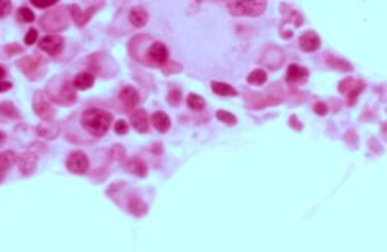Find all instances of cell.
<instances>
[{"label": "cell", "instance_id": "obj_17", "mask_svg": "<svg viewBox=\"0 0 387 252\" xmlns=\"http://www.w3.org/2000/svg\"><path fill=\"white\" fill-rule=\"evenodd\" d=\"M187 105L192 108V110H203V107H205V99L202 98V96H199V95H189L187 96Z\"/></svg>", "mask_w": 387, "mask_h": 252}, {"label": "cell", "instance_id": "obj_22", "mask_svg": "<svg viewBox=\"0 0 387 252\" xmlns=\"http://www.w3.org/2000/svg\"><path fill=\"white\" fill-rule=\"evenodd\" d=\"M30 2L36 7V8H41V10H45V8H50L53 7L56 2H59V0H30Z\"/></svg>", "mask_w": 387, "mask_h": 252}, {"label": "cell", "instance_id": "obj_5", "mask_svg": "<svg viewBox=\"0 0 387 252\" xmlns=\"http://www.w3.org/2000/svg\"><path fill=\"white\" fill-rule=\"evenodd\" d=\"M149 59L155 64H164L169 59V50L161 42H153L149 47Z\"/></svg>", "mask_w": 387, "mask_h": 252}, {"label": "cell", "instance_id": "obj_19", "mask_svg": "<svg viewBox=\"0 0 387 252\" xmlns=\"http://www.w3.org/2000/svg\"><path fill=\"white\" fill-rule=\"evenodd\" d=\"M129 167L132 169V172H135L136 175H140V177H144V175H146V165H144L143 161H140V159H132L130 164H129Z\"/></svg>", "mask_w": 387, "mask_h": 252}, {"label": "cell", "instance_id": "obj_9", "mask_svg": "<svg viewBox=\"0 0 387 252\" xmlns=\"http://www.w3.org/2000/svg\"><path fill=\"white\" fill-rule=\"evenodd\" d=\"M147 19H149V14H147V11H146L144 8H141V7H135V8H132L130 13H129V20H130V23H132L133 26H136V28L144 26V25L147 23Z\"/></svg>", "mask_w": 387, "mask_h": 252}, {"label": "cell", "instance_id": "obj_24", "mask_svg": "<svg viewBox=\"0 0 387 252\" xmlns=\"http://www.w3.org/2000/svg\"><path fill=\"white\" fill-rule=\"evenodd\" d=\"M127 130H129V125H127L126 121H118V122H117L115 132H117L118 135H124V133H127Z\"/></svg>", "mask_w": 387, "mask_h": 252}, {"label": "cell", "instance_id": "obj_26", "mask_svg": "<svg viewBox=\"0 0 387 252\" xmlns=\"http://www.w3.org/2000/svg\"><path fill=\"white\" fill-rule=\"evenodd\" d=\"M11 87H13V86H11V82H4V80H0V93L8 92Z\"/></svg>", "mask_w": 387, "mask_h": 252}, {"label": "cell", "instance_id": "obj_27", "mask_svg": "<svg viewBox=\"0 0 387 252\" xmlns=\"http://www.w3.org/2000/svg\"><path fill=\"white\" fill-rule=\"evenodd\" d=\"M5 74H7L5 68H4V67H0V80H2V79L5 77Z\"/></svg>", "mask_w": 387, "mask_h": 252}, {"label": "cell", "instance_id": "obj_14", "mask_svg": "<svg viewBox=\"0 0 387 252\" xmlns=\"http://www.w3.org/2000/svg\"><path fill=\"white\" fill-rule=\"evenodd\" d=\"M211 89L214 93L220 95V96H237V92L236 89H233L229 83H225V82H211Z\"/></svg>", "mask_w": 387, "mask_h": 252}, {"label": "cell", "instance_id": "obj_21", "mask_svg": "<svg viewBox=\"0 0 387 252\" xmlns=\"http://www.w3.org/2000/svg\"><path fill=\"white\" fill-rule=\"evenodd\" d=\"M13 4L11 0H0V17H5L11 13Z\"/></svg>", "mask_w": 387, "mask_h": 252}, {"label": "cell", "instance_id": "obj_28", "mask_svg": "<svg viewBox=\"0 0 387 252\" xmlns=\"http://www.w3.org/2000/svg\"><path fill=\"white\" fill-rule=\"evenodd\" d=\"M4 139H5V135H4L2 132H0V144H2V143H4Z\"/></svg>", "mask_w": 387, "mask_h": 252}, {"label": "cell", "instance_id": "obj_8", "mask_svg": "<svg viewBox=\"0 0 387 252\" xmlns=\"http://www.w3.org/2000/svg\"><path fill=\"white\" fill-rule=\"evenodd\" d=\"M130 121H132V125L135 127L136 132L146 133L149 130V118H147V113L144 110H138V111H135V113H132Z\"/></svg>", "mask_w": 387, "mask_h": 252}, {"label": "cell", "instance_id": "obj_1", "mask_svg": "<svg viewBox=\"0 0 387 252\" xmlns=\"http://www.w3.org/2000/svg\"><path fill=\"white\" fill-rule=\"evenodd\" d=\"M112 115L105 110L99 108H89L84 111V115L81 118V122L84 125L87 132H90L95 136H102L108 132L110 125H112Z\"/></svg>", "mask_w": 387, "mask_h": 252}, {"label": "cell", "instance_id": "obj_11", "mask_svg": "<svg viewBox=\"0 0 387 252\" xmlns=\"http://www.w3.org/2000/svg\"><path fill=\"white\" fill-rule=\"evenodd\" d=\"M93 83H95V76H93L92 73L84 71V73H79V74L74 77L73 87L78 89V90H89V89L93 87Z\"/></svg>", "mask_w": 387, "mask_h": 252}, {"label": "cell", "instance_id": "obj_2", "mask_svg": "<svg viewBox=\"0 0 387 252\" xmlns=\"http://www.w3.org/2000/svg\"><path fill=\"white\" fill-rule=\"evenodd\" d=\"M228 8L233 16L257 17L266 8V0H229Z\"/></svg>", "mask_w": 387, "mask_h": 252}, {"label": "cell", "instance_id": "obj_7", "mask_svg": "<svg viewBox=\"0 0 387 252\" xmlns=\"http://www.w3.org/2000/svg\"><path fill=\"white\" fill-rule=\"evenodd\" d=\"M299 47H300L303 51L313 53V51H316V50L321 47V39H319V36H318L316 33L307 31V33H303V34L299 37Z\"/></svg>", "mask_w": 387, "mask_h": 252}, {"label": "cell", "instance_id": "obj_18", "mask_svg": "<svg viewBox=\"0 0 387 252\" xmlns=\"http://www.w3.org/2000/svg\"><path fill=\"white\" fill-rule=\"evenodd\" d=\"M17 16H19V19H20L22 22H25V23H31V22L36 19V16L33 14V11H31L30 8H25V7L19 8Z\"/></svg>", "mask_w": 387, "mask_h": 252}, {"label": "cell", "instance_id": "obj_4", "mask_svg": "<svg viewBox=\"0 0 387 252\" xmlns=\"http://www.w3.org/2000/svg\"><path fill=\"white\" fill-rule=\"evenodd\" d=\"M39 48L50 56H56L64 48V40L59 36H45L39 40Z\"/></svg>", "mask_w": 387, "mask_h": 252}, {"label": "cell", "instance_id": "obj_16", "mask_svg": "<svg viewBox=\"0 0 387 252\" xmlns=\"http://www.w3.org/2000/svg\"><path fill=\"white\" fill-rule=\"evenodd\" d=\"M248 82L253 83V86H262V83L266 82V73L263 70H254L248 76Z\"/></svg>", "mask_w": 387, "mask_h": 252}, {"label": "cell", "instance_id": "obj_3", "mask_svg": "<svg viewBox=\"0 0 387 252\" xmlns=\"http://www.w3.org/2000/svg\"><path fill=\"white\" fill-rule=\"evenodd\" d=\"M67 169L71 174L82 175L89 171V158L84 152H73L67 158Z\"/></svg>", "mask_w": 387, "mask_h": 252}, {"label": "cell", "instance_id": "obj_25", "mask_svg": "<svg viewBox=\"0 0 387 252\" xmlns=\"http://www.w3.org/2000/svg\"><path fill=\"white\" fill-rule=\"evenodd\" d=\"M315 110H316V113H318V115H325V113H327V107H325L324 104H321V102H318V104H316Z\"/></svg>", "mask_w": 387, "mask_h": 252}, {"label": "cell", "instance_id": "obj_12", "mask_svg": "<svg viewBox=\"0 0 387 252\" xmlns=\"http://www.w3.org/2000/svg\"><path fill=\"white\" fill-rule=\"evenodd\" d=\"M152 124L160 133H166L171 129V119L164 111H155L152 115Z\"/></svg>", "mask_w": 387, "mask_h": 252}, {"label": "cell", "instance_id": "obj_6", "mask_svg": "<svg viewBox=\"0 0 387 252\" xmlns=\"http://www.w3.org/2000/svg\"><path fill=\"white\" fill-rule=\"evenodd\" d=\"M120 101H121V104L126 110H133L136 107V104L140 102V95H138V92L133 87L126 86L120 92Z\"/></svg>", "mask_w": 387, "mask_h": 252}, {"label": "cell", "instance_id": "obj_10", "mask_svg": "<svg viewBox=\"0 0 387 252\" xmlns=\"http://www.w3.org/2000/svg\"><path fill=\"white\" fill-rule=\"evenodd\" d=\"M307 76H308V71H307L305 68H302V67H299V65H290V67L287 68V76H285V79H287L290 83H297V82L305 80Z\"/></svg>", "mask_w": 387, "mask_h": 252}, {"label": "cell", "instance_id": "obj_23", "mask_svg": "<svg viewBox=\"0 0 387 252\" xmlns=\"http://www.w3.org/2000/svg\"><path fill=\"white\" fill-rule=\"evenodd\" d=\"M37 42V30H34V28H31V30L26 33L25 36V44L26 45H33Z\"/></svg>", "mask_w": 387, "mask_h": 252}, {"label": "cell", "instance_id": "obj_15", "mask_svg": "<svg viewBox=\"0 0 387 252\" xmlns=\"http://www.w3.org/2000/svg\"><path fill=\"white\" fill-rule=\"evenodd\" d=\"M30 155L31 153H23L19 159H17V162H19V167H20V171H22V174H31L33 171L28 167V164L30 165H36V158H31V161H28V158H30Z\"/></svg>", "mask_w": 387, "mask_h": 252}, {"label": "cell", "instance_id": "obj_13", "mask_svg": "<svg viewBox=\"0 0 387 252\" xmlns=\"http://www.w3.org/2000/svg\"><path fill=\"white\" fill-rule=\"evenodd\" d=\"M16 161V155L13 152H4L0 153V183L4 181L5 174L10 171V167L13 165V162Z\"/></svg>", "mask_w": 387, "mask_h": 252}, {"label": "cell", "instance_id": "obj_20", "mask_svg": "<svg viewBox=\"0 0 387 252\" xmlns=\"http://www.w3.org/2000/svg\"><path fill=\"white\" fill-rule=\"evenodd\" d=\"M217 118H218L220 121H222V122L229 124V125H233V124L237 122V118H236L233 113H229V111H225V110H218V111H217Z\"/></svg>", "mask_w": 387, "mask_h": 252}]
</instances>
